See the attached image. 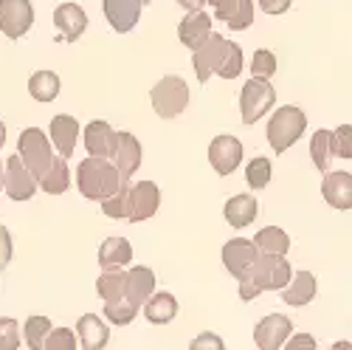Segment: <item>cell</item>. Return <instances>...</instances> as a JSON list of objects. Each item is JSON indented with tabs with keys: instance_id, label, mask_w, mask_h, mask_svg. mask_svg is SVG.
I'll return each instance as SVG.
<instances>
[{
	"instance_id": "44dd1931",
	"label": "cell",
	"mask_w": 352,
	"mask_h": 350,
	"mask_svg": "<svg viewBox=\"0 0 352 350\" xmlns=\"http://www.w3.org/2000/svg\"><path fill=\"white\" fill-rule=\"evenodd\" d=\"M76 336L82 342V350H104L110 342V331L96 313H85L76 322Z\"/></svg>"
},
{
	"instance_id": "5bb4252c",
	"label": "cell",
	"mask_w": 352,
	"mask_h": 350,
	"mask_svg": "<svg viewBox=\"0 0 352 350\" xmlns=\"http://www.w3.org/2000/svg\"><path fill=\"white\" fill-rule=\"evenodd\" d=\"M161 207V189L153 181H138L130 189V220L141 223V220H150Z\"/></svg>"
},
{
	"instance_id": "d590c367",
	"label": "cell",
	"mask_w": 352,
	"mask_h": 350,
	"mask_svg": "<svg viewBox=\"0 0 352 350\" xmlns=\"http://www.w3.org/2000/svg\"><path fill=\"white\" fill-rule=\"evenodd\" d=\"M245 181L251 189H265L271 184V158L256 156L248 167H245Z\"/></svg>"
},
{
	"instance_id": "3957f363",
	"label": "cell",
	"mask_w": 352,
	"mask_h": 350,
	"mask_svg": "<svg viewBox=\"0 0 352 350\" xmlns=\"http://www.w3.org/2000/svg\"><path fill=\"white\" fill-rule=\"evenodd\" d=\"M305 127H307V116H305L302 107H296V105L276 107L271 122H268V144L274 147V153L276 156L287 153L293 144L302 138Z\"/></svg>"
},
{
	"instance_id": "d4e9b609",
	"label": "cell",
	"mask_w": 352,
	"mask_h": 350,
	"mask_svg": "<svg viewBox=\"0 0 352 350\" xmlns=\"http://www.w3.org/2000/svg\"><path fill=\"white\" fill-rule=\"evenodd\" d=\"M144 316L150 319L153 325H169L175 316H178V300H175L169 291H155V294L144 302Z\"/></svg>"
},
{
	"instance_id": "83f0119b",
	"label": "cell",
	"mask_w": 352,
	"mask_h": 350,
	"mask_svg": "<svg viewBox=\"0 0 352 350\" xmlns=\"http://www.w3.org/2000/svg\"><path fill=\"white\" fill-rule=\"evenodd\" d=\"M96 291L104 302H116L124 300L127 294V271L124 269H102L99 280H96Z\"/></svg>"
},
{
	"instance_id": "9c48e42d",
	"label": "cell",
	"mask_w": 352,
	"mask_h": 350,
	"mask_svg": "<svg viewBox=\"0 0 352 350\" xmlns=\"http://www.w3.org/2000/svg\"><path fill=\"white\" fill-rule=\"evenodd\" d=\"M226 45H228V40H226L223 34H214V32H212L206 40H203V43L195 48L192 65H195L197 82L206 85L209 76L217 74V68H220V63H223V54H226Z\"/></svg>"
},
{
	"instance_id": "cb8c5ba5",
	"label": "cell",
	"mask_w": 352,
	"mask_h": 350,
	"mask_svg": "<svg viewBox=\"0 0 352 350\" xmlns=\"http://www.w3.org/2000/svg\"><path fill=\"white\" fill-rule=\"evenodd\" d=\"M155 294V271L146 269V266H138V269H130L127 271V300L133 305H144L146 300H150Z\"/></svg>"
},
{
	"instance_id": "bcb514c9",
	"label": "cell",
	"mask_w": 352,
	"mask_h": 350,
	"mask_svg": "<svg viewBox=\"0 0 352 350\" xmlns=\"http://www.w3.org/2000/svg\"><path fill=\"white\" fill-rule=\"evenodd\" d=\"M209 0H178V6H184L186 12H197V9H203Z\"/></svg>"
},
{
	"instance_id": "f546056e",
	"label": "cell",
	"mask_w": 352,
	"mask_h": 350,
	"mask_svg": "<svg viewBox=\"0 0 352 350\" xmlns=\"http://www.w3.org/2000/svg\"><path fill=\"white\" fill-rule=\"evenodd\" d=\"M28 94H32L37 102H54L60 96V76L54 71H37L32 79H28Z\"/></svg>"
},
{
	"instance_id": "681fc988",
	"label": "cell",
	"mask_w": 352,
	"mask_h": 350,
	"mask_svg": "<svg viewBox=\"0 0 352 350\" xmlns=\"http://www.w3.org/2000/svg\"><path fill=\"white\" fill-rule=\"evenodd\" d=\"M0 189H3V161H0Z\"/></svg>"
},
{
	"instance_id": "277c9868",
	"label": "cell",
	"mask_w": 352,
	"mask_h": 350,
	"mask_svg": "<svg viewBox=\"0 0 352 350\" xmlns=\"http://www.w3.org/2000/svg\"><path fill=\"white\" fill-rule=\"evenodd\" d=\"M51 144L54 141H48V136L40 127H25L17 138V153L25 161V167L37 175V181L45 178L51 167L56 164V158H60V153H54Z\"/></svg>"
},
{
	"instance_id": "e575fe53",
	"label": "cell",
	"mask_w": 352,
	"mask_h": 350,
	"mask_svg": "<svg viewBox=\"0 0 352 350\" xmlns=\"http://www.w3.org/2000/svg\"><path fill=\"white\" fill-rule=\"evenodd\" d=\"M104 316H107V322H113V325H130L133 319L138 316V305H133L127 297L124 300H116V302H104V311H102Z\"/></svg>"
},
{
	"instance_id": "9a60e30c",
	"label": "cell",
	"mask_w": 352,
	"mask_h": 350,
	"mask_svg": "<svg viewBox=\"0 0 352 350\" xmlns=\"http://www.w3.org/2000/svg\"><path fill=\"white\" fill-rule=\"evenodd\" d=\"M141 9H144V0H104V17L113 32L119 34L133 32L135 23L141 20Z\"/></svg>"
},
{
	"instance_id": "f6af8a7d",
	"label": "cell",
	"mask_w": 352,
	"mask_h": 350,
	"mask_svg": "<svg viewBox=\"0 0 352 350\" xmlns=\"http://www.w3.org/2000/svg\"><path fill=\"white\" fill-rule=\"evenodd\" d=\"M293 0H259V9L265 14H285Z\"/></svg>"
},
{
	"instance_id": "7bdbcfd3",
	"label": "cell",
	"mask_w": 352,
	"mask_h": 350,
	"mask_svg": "<svg viewBox=\"0 0 352 350\" xmlns=\"http://www.w3.org/2000/svg\"><path fill=\"white\" fill-rule=\"evenodd\" d=\"M12 254H14V246H12V235L9 229L0 223V269H6L12 262Z\"/></svg>"
},
{
	"instance_id": "f35d334b",
	"label": "cell",
	"mask_w": 352,
	"mask_h": 350,
	"mask_svg": "<svg viewBox=\"0 0 352 350\" xmlns=\"http://www.w3.org/2000/svg\"><path fill=\"white\" fill-rule=\"evenodd\" d=\"M20 342H23L20 325L12 316H0V350H17Z\"/></svg>"
},
{
	"instance_id": "7dc6e473",
	"label": "cell",
	"mask_w": 352,
	"mask_h": 350,
	"mask_svg": "<svg viewBox=\"0 0 352 350\" xmlns=\"http://www.w3.org/2000/svg\"><path fill=\"white\" fill-rule=\"evenodd\" d=\"M330 350H352V342H336Z\"/></svg>"
},
{
	"instance_id": "1f68e13d",
	"label": "cell",
	"mask_w": 352,
	"mask_h": 350,
	"mask_svg": "<svg viewBox=\"0 0 352 350\" xmlns=\"http://www.w3.org/2000/svg\"><path fill=\"white\" fill-rule=\"evenodd\" d=\"M48 333H51V319L43 316V313H34L25 319L23 325V339L32 350H45V342H48Z\"/></svg>"
},
{
	"instance_id": "74e56055",
	"label": "cell",
	"mask_w": 352,
	"mask_h": 350,
	"mask_svg": "<svg viewBox=\"0 0 352 350\" xmlns=\"http://www.w3.org/2000/svg\"><path fill=\"white\" fill-rule=\"evenodd\" d=\"M251 76H259V79H271L276 74V54L268 51V48H259L254 51V60H251Z\"/></svg>"
},
{
	"instance_id": "7c38bea8",
	"label": "cell",
	"mask_w": 352,
	"mask_h": 350,
	"mask_svg": "<svg viewBox=\"0 0 352 350\" xmlns=\"http://www.w3.org/2000/svg\"><path fill=\"white\" fill-rule=\"evenodd\" d=\"M259 254H262V251H259V246H256L254 240L234 238V240H228V243L223 246V266L228 269V274H231V277L243 280V277H245V271L254 266Z\"/></svg>"
},
{
	"instance_id": "f907efd6",
	"label": "cell",
	"mask_w": 352,
	"mask_h": 350,
	"mask_svg": "<svg viewBox=\"0 0 352 350\" xmlns=\"http://www.w3.org/2000/svg\"><path fill=\"white\" fill-rule=\"evenodd\" d=\"M217 3H220V0H209V6H212V9H214V6H217Z\"/></svg>"
},
{
	"instance_id": "603a6c76",
	"label": "cell",
	"mask_w": 352,
	"mask_h": 350,
	"mask_svg": "<svg viewBox=\"0 0 352 350\" xmlns=\"http://www.w3.org/2000/svg\"><path fill=\"white\" fill-rule=\"evenodd\" d=\"M256 212H259V203H256L254 195H234V198L226 200V207H223V215L234 229L251 226L256 220Z\"/></svg>"
},
{
	"instance_id": "ab89813d",
	"label": "cell",
	"mask_w": 352,
	"mask_h": 350,
	"mask_svg": "<svg viewBox=\"0 0 352 350\" xmlns=\"http://www.w3.org/2000/svg\"><path fill=\"white\" fill-rule=\"evenodd\" d=\"M45 350H76V336L71 328H51Z\"/></svg>"
},
{
	"instance_id": "4316f807",
	"label": "cell",
	"mask_w": 352,
	"mask_h": 350,
	"mask_svg": "<svg viewBox=\"0 0 352 350\" xmlns=\"http://www.w3.org/2000/svg\"><path fill=\"white\" fill-rule=\"evenodd\" d=\"M113 127L102 119H94L91 125L85 127V150L87 156H102V158H110V141H113Z\"/></svg>"
},
{
	"instance_id": "f1b7e54d",
	"label": "cell",
	"mask_w": 352,
	"mask_h": 350,
	"mask_svg": "<svg viewBox=\"0 0 352 350\" xmlns=\"http://www.w3.org/2000/svg\"><path fill=\"white\" fill-rule=\"evenodd\" d=\"M310 156H313V164L316 169L327 172L333 158H336V147H333V130H316L313 133V141H310Z\"/></svg>"
},
{
	"instance_id": "e0dca14e",
	"label": "cell",
	"mask_w": 352,
	"mask_h": 350,
	"mask_svg": "<svg viewBox=\"0 0 352 350\" xmlns=\"http://www.w3.org/2000/svg\"><path fill=\"white\" fill-rule=\"evenodd\" d=\"M321 195L333 209H352V172H327Z\"/></svg>"
},
{
	"instance_id": "30bf717a",
	"label": "cell",
	"mask_w": 352,
	"mask_h": 350,
	"mask_svg": "<svg viewBox=\"0 0 352 350\" xmlns=\"http://www.w3.org/2000/svg\"><path fill=\"white\" fill-rule=\"evenodd\" d=\"M141 141L127 133V130H119V133H113V141H110V161L122 169L124 178H133V175L138 172L141 167Z\"/></svg>"
},
{
	"instance_id": "8992f818",
	"label": "cell",
	"mask_w": 352,
	"mask_h": 350,
	"mask_svg": "<svg viewBox=\"0 0 352 350\" xmlns=\"http://www.w3.org/2000/svg\"><path fill=\"white\" fill-rule=\"evenodd\" d=\"M276 102V88L268 79L251 76L243 91H240V110H243V125H256L268 110H274Z\"/></svg>"
},
{
	"instance_id": "5b68a950",
	"label": "cell",
	"mask_w": 352,
	"mask_h": 350,
	"mask_svg": "<svg viewBox=\"0 0 352 350\" xmlns=\"http://www.w3.org/2000/svg\"><path fill=\"white\" fill-rule=\"evenodd\" d=\"M150 102H153V110L161 116V119H175L181 116L189 105V85L186 79L181 76H164L155 82V88L150 91Z\"/></svg>"
},
{
	"instance_id": "4fadbf2b",
	"label": "cell",
	"mask_w": 352,
	"mask_h": 350,
	"mask_svg": "<svg viewBox=\"0 0 352 350\" xmlns=\"http://www.w3.org/2000/svg\"><path fill=\"white\" fill-rule=\"evenodd\" d=\"M243 161V141L234 136H214L209 144V164L217 175H231Z\"/></svg>"
},
{
	"instance_id": "d6986e66",
	"label": "cell",
	"mask_w": 352,
	"mask_h": 350,
	"mask_svg": "<svg viewBox=\"0 0 352 350\" xmlns=\"http://www.w3.org/2000/svg\"><path fill=\"white\" fill-rule=\"evenodd\" d=\"M51 141H54V147L60 156H74V147H76V141H79V122L74 119V116L68 113H60V116H54L51 119Z\"/></svg>"
},
{
	"instance_id": "484cf974",
	"label": "cell",
	"mask_w": 352,
	"mask_h": 350,
	"mask_svg": "<svg viewBox=\"0 0 352 350\" xmlns=\"http://www.w3.org/2000/svg\"><path fill=\"white\" fill-rule=\"evenodd\" d=\"M133 260V246L127 238H107L99 246V266L102 269H124Z\"/></svg>"
},
{
	"instance_id": "60d3db41",
	"label": "cell",
	"mask_w": 352,
	"mask_h": 350,
	"mask_svg": "<svg viewBox=\"0 0 352 350\" xmlns=\"http://www.w3.org/2000/svg\"><path fill=\"white\" fill-rule=\"evenodd\" d=\"M336 158H352V125H341L333 130Z\"/></svg>"
},
{
	"instance_id": "52a82bcc",
	"label": "cell",
	"mask_w": 352,
	"mask_h": 350,
	"mask_svg": "<svg viewBox=\"0 0 352 350\" xmlns=\"http://www.w3.org/2000/svg\"><path fill=\"white\" fill-rule=\"evenodd\" d=\"M34 25L32 0H0V32L9 40H20Z\"/></svg>"
},
{
	"instance_id": "8d00e7d4",
	"label": "cell",
	"mask_w": 352,
	"mask_h": 350,
	"mask_svg": "<svg viewBox=\"0 0 352 350\" xmlns=\"http://www.w3.org/2000/svg\"><path fill=\"white\" fill-rule=\"evenodd\" d=\"M243 71V48L237 43H228L226 45V54H223V63L217 68V76L223 79H237Z\"/></svg>"
},
{
	"instance_id": "6da1fadb",
	"label": "cell",
	"mask_w": 352,
	"mask_h": 350,
	"mask_svg": "<svg viewBox=\"0 0 352 350\" xmlns=\"http://www.w3.org/2000/svg\"><path fill=\"white\" fill-rule=\"evenodd\" d=\"M124 181L127 178L122 175V169L110 158H102V156H87L76 167V187H79L82 198H87V200H99V203L107 200L110 195L122 189Z\"/></svg>"
},
{
	"instance_id": "8fae6325",
	"label": "cell",
	"mask_w": 352,
	"mask_h": 350,
	"mask_svg": "<svg viewBox=\"0 0 352 350\" xmlns=\"http://www.w3.org/2000/svg\"><path fill=\"white\" fill-rule=\"evenodd\" d=\"M293 336V325L290 319L282 313H268L262 316L256 328H254V342L259 350H279L285 347V342Z\"/></svg>"
},
{
	"instance_id": "7a4b0ae2",
	"label": "cell",
	"mask_w": 352,
	"mask_h": 350,
	"mask_svg": "<svg viewBox=\"0 0 352 350\" xmlns=\"http://www.w3.org/2000/svg\"><path fill=\"white\" fill-rule=\"evenodd\" d=\"M293 280V269L285 254H259L256 262L240 280V297L248 302L259 297L262 291H282Z\"/></svg>"
},
{
	"instance_id": "ba28073f",
	"label": "cell",
	"mask_w": 352,
	"mask_h": 350,
	"mask_svg": "<svg viewBox=\"0 0 352 350\" xmlns=\"http://www.w3.org/2000/svg\"><path fill=\"white\" fill-rule=\"evenodd\" d=\"M40 181H37V175L25 167V161L17 156H9L6 158V172H3V189L12 200H28L34 192H37Z\"/></svg>"
},
{
	"instance_id": "7402d4cb",
	"label": "cell",
	"mask_w": 352,
	"mask_h": 350,
	"mask_svg": "<svg viewBox=\"0 0 352 350\" xmlns=\"http://www.w3.org/2000/svg\"><path fill=\"white\" fill-rule=\"evenodd\" d=\"M316 291H318L316 274L313 271H299V274H293V280L282 288V300L293 308H302V305L316 300Z\"/></svg>"
},
{
	"instance_id": "d6a6232c",
	"label": "cell",
	"mask_w": 352,
	"mask_h": 350,
	"mask_svg": "<svg viewBox=\"0 0 352 350\" xmlns=\"http://www.w3.org/2000/svg\"><path fill=\"white\" fill-rule=\"evenodd\" d=\"M71 187V169H68V158L60 156L56 164L51 167V172L45 178H40V189L48 192V195H63L65 189Z\"/></svg>"
},
{
	"instance_id": "2e32d148",
	"label": "cell",
	"mask_w": 352,
	"mask_h": 350,
	"mask_svg": "<svg viewBox=\"0 0 352 350\" xmlns=\"http://www.w3.org/2000/svg\"><path fill=\"white\" fill-rule=\"evenodd\" d=\"M54 25H56V32H60L63 43H76L87 28V14L76 3H60L54 9Z\"/></svg>"
},
{
	"instance_id": "ac0fdd59",
	"label": "cell",
	"mask_w": 352,
	"mask_h": 350,
	"mask_svg": "<svg viewBox=\"0 0 352 350\" xmlns=\"http://www.w3.org/2000/svg\"><path fill=\"white\" fill-rule=\"evenodd\" d=\"M214 17L223 20L231 32H245L254 23V0H220L214 6Z\"/></svg>"
},
{
	"instance_id": "4dcf8cb0",
	"label": "cell",
	"mask_w": 352,
	"mask_h": 350,
	"mask_svg": "<svg viewBox=\"0 0 352 350\" xmlns=\"http://www.w3.org/2000/svg\"><path fill=\"white\" fill-rule=\"evenodd\" d=\"M254 243L259 246L262 254H287V249H290L287 231H285V229H276V226L259 229L256 238H254Z\"/></svg>"
},
{
	"instance_id": "c3c4849f",
	"label": "cell",
	"mask_w": 352,
	"mask_h": 350,
	"mask_svg": "<svg viewBox=\"0 0 352 350\" xmlns=\"http://www.w3.org/2000/svg\"><path fill=\"white\" fill-rule=\"evenodd\" d=\"M3 144H6V125L0 122V147H3Z\"/></svg>"
},
{
	"instance_id": "836d02e7",
	"label": "cell",
	"mask_w": 352,
	"mask_h": 350,
	"mask_svg": "<svg viewBox=\"0 0 352 350\" xmlns=\"http://www.w3.org/2000/svg\"><path fill=\"white\" fill-rule=\"evenodd\" d=\"M130 184L124 181L122 184V189L116 192V195H110L107 200H102V212L107 215V218H113V220H130Z\"/></svg>"
},
{
	"instance_id": "ee69618b",
	"label": "cell",
	"mask_w": 352,
	"mask_h": 350,
	"mask_svg": "<svg viewBox=\"0 0 352 350\" xmlns=\"http://www.w3.org/2000/svg\"><path fill=\"white\" fill-rule=\"evenodd\" d=\"M285 350H318V347H316V339L310 333H296L285 342Z\"/></svg>"
},
{
	"instance_id": "b9f144b4",
	"label": "cell",
	"mask_w": 352,
	"mask_h": 350,
	"mask_svg": "<svg viewBox=\"0 0 352 350\" xmlns=\"http://www.w3.org/2000/svg\"><path fill=\"white\" fill-rule=\"evenodd\" d=\"M189 350H226V344H223V339H220L217 333L203 331V333H197V336L192 339Z\"/></svg>"
},
{
	"instance_id": "816d5d0a",
	"label": "cell",
	"mask_w": 352,
	"mask_h": 350,
	"mask_svg": "<svg viewBox=\"0 0 352 350\" xmlns=\"http://www.w3.org/2000/svg\"><path fill=\"white\" fill-rule=\"evenodd\" d=\"M146 3H153V0H144V6H146Z\"/></svg>"
},
{
	"instance_id": "ffe728a7",
	"label": "cell",
	"mask_w": 352,
	"mask_h": 350,
	"mask_svg": "<svg viewBox=\"0 0 352 350\" xmlns=\"http://www.w3.org/2000/svg\"><path fill=\"white\" fill-rule=\"evenodd\" d=\"M212 34V17L203 12V9H197V12H186V17L178 23V37H181V43L186 45V48H197L203 40H206Z\"/></svg>"
}]
</instances>
